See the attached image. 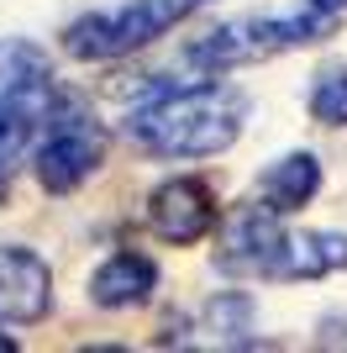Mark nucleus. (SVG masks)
Here are the masks:
<instances>
[{"mask_svg": "<svg viewBox=\"0 0 347 353\" xmlns=\"http://www.w3.org/2000/svg\"><path fill=\"white\" fill-rule=\"evenodd\" d=\"M242 117H247L242 90L205 74L200 85L158 90L147 105H137L127 117V137L158 159H216L237 143Z\"/></svg>", "mask_w": 347, "mask_h": 353, "instance_id": "1", "label": "nucleus"}, {"mask_svg": "<svg viewBox=\"0 0 347 353\" xmlns=\"http://www.w3.org/2000/svg\"><path fill=\"white\" fill-rule=\"evenodd\" d=\"M189 11H195V0H121V6H105V11H90L79 21H69L63 27V53L90 59V63L127 59L137 48L158 43Z\"/></svg>", "mask_w": 347, "mask_h": 353, "instance_id": "2", "label": "nucleus"}, {"mask_svg": "<svg viewBox=\"0 0 347 353\" xmlns=\"http://www.w3.org/2000/svg\"><path fill=\"white\" fill-rule=\"evenodd\" d=\"M105 159V127L90 117L79 101H58V111L48 117V127L32 143V163L48 195L79 190Z\"/></svg>", "mask_w": 347, "mask_h": 353, "instance_id": "3", "label": "nucleus"}, {"mask_svg": "<svg viewBox=\"0 0 347 353\" xmlns=\"http://www.w3.org/2000/svg\"><path fill=\"white\" fill-rule=\"evenodd\" d=\"M58 95L53 90V63L37 43L27 37H0V111L21 117L27 127L43 132L48 117L58 111Z\"/></svg>", "mask_w": 347, "mask_h": 353, "instance_id": "4", "label": "nucleus"}, {"mask_svg": "<svg viewBox=\"0 0 347 353\" xmlns=\"http://www.w3.org/2000/svg\"><path fill=\"white\" fill-rule=\"evenodd\" d=\"M284 216H279L269 201H253V206H237L216 232V264L227 274H253V280H269L279 264V248H284Z\"/></svg>", "mask_w": 347, "mask_h": 353, "instance_id": "5", "label": "nucleus"}, {"mask_svg": "<svg viewBox=\"0 0 347 353\" xmlns=\"http://www.w3.org/2000/svg\"><path fill=\"white\" fill-rule=\"evenodd\" d=\"M147 227L163 243H200L216 227V195L195 174H174L147 195Z\"/></svg>", "mask_w": 347, "mask_h": 353, "instance_id": "6", "label": "nucleus"}, {"mask_svg": "<svg viewBox=\"0 0 347 353\" xmlns=\"http://www.w3.org/2000/svg\"><path fill=\"white\" fill-rule=\"evenodd\" d=\"M53 311V274L32 248L0 243V327H32Z\"/></svg>", "mask_w": 347, "mask_h": 353, "instance_id": "7", "label": "nucleus"}, {"mask_svg": "<svg viewBox=\"0 0 347 353\" xmlns=\"http://www.w3.org/2000/svg\"><path fill=\"white\" fill-rule=\"evenodd\" d=\"M153 290H158V264H153L147 253H111V259L90 274V301L101 311L143 306Z\"/></svg>", "mask_w": 347, "mask_h": 353, "instance_id": "8", "label": "nucleus"}, {"mask_svg": "<svg viewBox=\"0 0 347 353\" xmlns=\"http://www.w3.org/2000/svg\"><path fill=\"white\" fill-rule=\"evenodd\" d=\"M347 269V232H289L269 280H326Z\"/></svg>", "mask_w": 347, "mask_h": 353, "instance_id": "9", "label": "nucleus"}, {"mask_svg": "<svg viewBox=\"0 0 347 353\" xmlns=\"http://www.w3.org/2000/svg\"><path fill=\"white\" fill-rule=\"evenodd\" d=\"M316 190H321V163H316V153H300V148H295V153H279L258 174V201H269L279 216L311 206Z\"/></svg>", "mask_w": 347, "mask_h": 353, "instance_id": "10", "label": "nucleus"}, {"mask_svg": "<svg viewBox=\"0 0 347 353\" xmlns=\"http://www.w3.org/2000/svg\"><path fill=\"white\" fill-rule=\"evenodd\" d=\"M253 322H258V311H253V295L247 290H227L205 306V332L221 348H247L253 343Z\"/></svg>", "mask_w": 347, "mask_h": 353, "instance_id": "11", "label": "nucleus"}, {"mask_svg": "<svg viewBox=\"0 0 347 353\" xmlns=\"http://www.w3.org/2000/svg\"><path fill=\"white\" fill-rule=\"evenodd\" d=\"M305 105H311V117L321 121V127H347V69H321L316 79H311V95H305Z\"/></svg>", "mask_w": 347, "mask_h": 353, "instance_id": "12", "label": "nucleus"}, {"mask_svg": "<svg viewBox=\"0 0 347 353\" xmlns=\"http://www.w3.org/2000/svg\"><path fill=\"white\" fill-rule=\"evenodd\" d=\"M32 143H37V127H27V121L11 117V111H0V179L16 169V159H21Z\"/></svg>", "mask_w": 347, "mask_h": 353, "instance_id": "13", "label": "nucleus"}, {"mask_svg": "<svg viewBox=\"0 0 347 353\" xmlns=\"http://www.w3.org/2000/svg\"><path fill=\"white\" fill-rule=\"evenodd\" d=\"M305 6H316V11H332V16H342V11H347V0H305Z\"/></svg>", "mask_w": 347, "mask_h": 353, "instance_id": "14", "label": "nucleus"}, {"mask_svg": "<svg viewBox=\"0 0 347 353\" xmlns=\"http://www.w3.org/2000/svg\"><path fill=\"white\" fill-rule=\"evenodd\" d=\"M16 348V338H6V332H0V353H11Z\"/></svg>", "mask_w": 347, "mask_h": 353, "instance_id": "15", "label": "nucleus"}, {"mask_svg": "<svg viewBox=\"0 0 347 353\" xmlns=\"http://www.w3.org/2000/svg\"><path fill=\"white\" fill-rule=\"evenodd\" d=\"M195 6H205V0H195Z\"/></svg>", "mask_w": 347, "mask_h": 353, "instance_id": "16", "label": "nucleus"}]
</instances>
